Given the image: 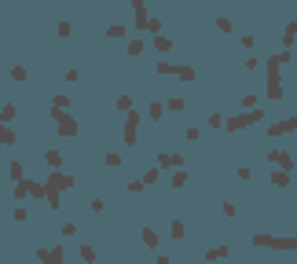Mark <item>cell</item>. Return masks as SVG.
I'll use <instances>...</instances> for the list:
<instances>
[{
  "label": "cell",
  "mask_w": 297,
  "mask_h": 264,
  "mask_svg": "<svg viewBox=\"0 0 297 264\" xmlns=\"http://www.w3.org/2000/svg\"><path fill=\"white\" fill-rule=\"evenodd\" d=\"M264 117V110L257 107V110H242V114H235V117H224V129L228 132H239V129H249V125H257Z\"/></svg>",
  "instance_id": "obj_1"
},
{
  "label": "cell",
  "mask_w": 297,
  "mask_h": 264,
  "mask_svg": "<svg viewBox=\"0 0 297 264\" xmlns=\"http://www.w3.org/2000/svg\"><path fill=\"white\" fill-rule=\"evenodd\" d=\"M253 246H268V249H297V235H253Z\"/></svg>",
  "instance_id": "obj_2"
},
{
  "label": "cell",
  "mask_w": 297,
  "mask_h": 264,
  "mask_svg": "<svg viewBox=\"0 0 297 264\" xmlns=\"http://www.w3.org/2000/svg\"><path fill=\"white\" fill-rule=\"evenodd\" d=\"M132 8H136V26H140V30H147L150 37H162V18L147 15V4H140V0H136Z\"/></svg>",
  "instance_id": "obj_3"
},
{
  "label": "cell",
  "mask_w": 297,
  "mask_h": 264,
  "mask_svg": "<svg viewBox=\"0 0 297 264\" xmlns=\"http://www.w3.org/2000/svg\"><path fill=\"white\" fill-rule=\"evenodd\" d=\"M158 74H169V77H180V81H195V66H187V63H158Z\"/></svg>",
  "instance_id": "obj_4"
},
{
  "label": "cell",
  "mask_w": 297,
  "mask_h": 264,
  "mask_svg": "<svg viewBox=\"0 0 297 264\" xmlns=\"http://www.w3.org/2000/svg\"><path fill=\"white\" fill-rule=\"evenodd\" d=\"M11 195L15 198H48V187H44L41 180H22V183H15Z\"/></svg>",
  "instance_id": "obj_5"
},
{
  "label": "cell",
  "mask_w": 297,
  "mask_h": 264,
  "mask_svg": "<svg viewBox=\"0 0 297 264\" xmlns=\"http://www.w3.org/2000/svg\"><path fill=\"white\" fill-rule=\"evenodd\" d=\"M51 117H55V125H59V136H77V117H70L66 110H51Z\"/></svg>",
  "instance_id": "obj_6"
},
{
  "label": "cell",
  "mask_w": 297,
  "mask_h": 264,
  "mask_svg": "<svg viewBox=\"0 0 297 264\" xmlns=\"http://www.w3.org/2000/svg\"><path fill=\"white\" fill-rule=\"evenodd\" d=\"M44 187H48V195H59L63 187H74V176H66V173H51Z\"/></svg>",
  "instance_id": "obj_7"
},
{
  "label": "cell",
  "mask_w": 297,
  "mask_h": 264,
  "mask_svg": "<svg viewBox=\"0 0 297 264\" xmlns=\"http://www.w3.org/2000/svg\"><path fill=\"white\" fill-rule=\"evenodd\" d=\"M136 129H140V114H136V110H129V114H125V143H136L140 140V136H136Z\"/></svg>",
  "instance_id": "obj_8"
},
{
  "label": "cell",
  "mask_w": 297,
  "mask_h": 264,
  "mask_svg": "<svg viewBox=\"0 0 297 264\" xmlns=\"http://www.w3.org/2000/svg\"><path fill=\"white\" fill-rule=\"evenodd\" d=\"M286 132H297V114L294 117H282V121L268 125V136H286Z\"/></svg>",
  "instance_id": "obj_9"
},
{
  "label": "cell",
  "mask_w": 297,
  "mask_h": 264,
  "mask_svg": "<svg viewBox=\"0 0 297 264\" xmlns=\"http://www.w3.org/2000/svg\"><path fill=\"white\" fill-rule=\"evenodd\" d=\"M158 169H176V173H180L183 169V154H169V150L158 154Z\"/></svg>",
  "instance_id": "obj_10"
},
{
  "label": "cell",
  "mask_w": 297,
  "mask_h": 264,
  "mask_svg": "<svg viewBox=\"0 0 297 264\" xmlns=\"http://www.w3.org/2000/svg\"><path fill=\"white\" fill-rule=\"evenodd\" d=\"M268 162H272V165H279L282 173H290V169H294V158H290L286 150H268Z\"/></svg>",
  "instance_id": "obj_11"
},
{
  "label": "cell",
  "mask_w": 297,
  "mask_h": 264,
  "mask_svg": "<svg viewBox=\"0 0 297 264\" xmlns=\"http://www.w3.org/2000/svg\"><path fill=\"white\" fill-rule=\"evenodd\" d=\"M41 264H63V249H37Z\"/></svg>",
  "instance_id": "obj_12"
},
{
  "label": "cell",
  "mask_w": 297,
  "mask_h": 264,
  "mask_svg": "<svg viewBox=\"0 0 297 264\" xmlns=\"http://www.w3.org/2000/svg\"><path fill=\"white\" fill-rule=\"evenodd\" d=\"M279 55H272V59H268V84H279Z\"/></svg>",
  "instance_id": "obj_13"
},
{
  "label": "cell",
  "mask_w": 297,
  "mask_h": 264,
  "mask_svg": "<svg viewBox=\"0 0 297 264\" xmlns=\"http://www.w3.org/2000/svg\"><path fill=\"white\" fill-rule=\"evenodd\" d=\"M140 239H143V246H147V249H158V231L154 228H143Z\"/></svg>",
  "instance_id": "obj_14"
},
{
  "label": "cell",
  "mask_w": 297,
  "mask_h": 264,
  "mask_svg": "<svg viewBox=\"0 0 297 264\" xmlns=\"http://www.w3.org/2000/svg\"><path fill=\"white\" fill-rule=\"evenodd\" d=\"M150 48H154L158 55H165V51L173 48V41H169V37H150Z\"/></svg>",
  "instance_id": "obj_15"
},
{
  "label": "cell",
  "mask_w": 297,
  "mask_h": 264,
  "mask_svg": "<svg viewBox=\"0 0 297 264\" xmlns=\"http://www.w3.org/2000/svg\"><path fill=\"white\" fill-rule=\"evenodd\" d=\"M125 51H129L132 59H136V55H143V51H147V41H140V37H136V41H129V44H125Z\"/></svg>",
  "instance_id": "obj_16"
},
{
  "label": "cell",
  "mask_w": 297,
  "mask_h": 264,
  "mask_svg": "<svg viewBox=\"0 0 297 264\" xmlns=\"http://www.w3.org/2000/svg\"><path fill=\"white\" fill-rule=\"evenodd\" d=\"M15 140H18V136H15V129H11V125H0V143H4V147H11Z\"/></svg>",
  "instance_id": "obj_17"
},
{
  "label": "cell",
  "mask_w": 297,
  "mask_h": 264,
  "mask_svg": "<svg viewBox=\"0 0 297 264\" xmlns=\"http://www.w3.org/2000/svg\"><path fill=\"white\" fill-rule=\"evenodd\" d=\"M44 162L51 165V173H59V165H63V154H59V150H44Z\"/></svg>",
  "instance_id": "obj_18"
},
{
  "label": "cell",
  "mask_w": 297,
  "mask_h": 264,
  "mask_svg": "<svg viewBox=\"0 0 297 264\" xmlns=\"http://www.w3.org/2000/svg\"><path fill=\"white\" fill-rule=\"evenodd\" d=\"M8 173H11V180H15V183H22V180H26V169H22V162H11V165H8Z\"/></svg>",
  "instance_id": "obj_19"
},
{
  "label": "cell",
  "mask_w": 297,
  "mask_h": 264,
  "mask_svg": "<svg viewBox=\"0 0 297 264\" xmlns=\"http://www.w3.org/2000/svg\"><path fill=\"white\" fill-rule=\"evenodd\" d=\"M228 257V246H213V249H206V261H224Z\"/></svg>",
  "instance_id": "obj_20"
},
{
  "label": "cell",
  "mask_w": 297,
  "mask_h": 264,
  "mask_svg": "<svg viewBox=\"0 0 297 264\" xmlns=\"http://www.w3.org/2000/svg\"><path fill=\"white\" fill-rule=\"evenodd\" d=\"M11 117H15V103H4V110H0V125H11Z\"/></svg>",
  "instance_id": "obj_21"
},
{
  "label": "cell",
  "mask_w": 297,
  "mask_h": 264,
  "mask_svg": "<svg viewBox=\"0 0 297 264\" xmlns=\"http://www.w3.org/2000/svg\"><path fill=\"white\" fill-rule=\"evenodd\" d=\"M26 77H30V70H26V66H11V81H18V84H22Z\"/></svg>",
  "instance_id": "obj_22"
},
{
  "label": "cell",
  "mask_w": 297,
  "mask_h": 264,
  "mask_svg": "<svg viewBox=\"0 0 297 264\" xmlns=\"http://www.w3.org/2000/svg\"><path fill=\"white\" fill-rule=\"evenodd\" d=\"M107 37H110V41H117V37H125V26H121V22L107 26Z\"/></svg>",
  "instance_id": "obj_23"
},
{
  "label": "cell",
  "mask_w": 297,
  "mask_h": 264,
  "mask_svg": "<svg viewBox=\"0 0 297 264\" xmlns=\"http://www.w3.org/2000/svg\"><path fill=\"white\" fill-rule=\"evenodd\" d=\"M272 183H275V187H286V183H290V173H282V169H279V173H272Z\"/></svg>",
  "instance_id": "obj_24"
},
{
  "label": "cell",
  "mask_w": 297,
  "mask_h": 264,
  "mask_svg": "<svg viewBox=\"0 0 297 264\" xmlns=\"http://www.w3.org/2000/svg\"><path fill=\"white\" fill-rule=\"evenodd\" d=\"M165 107H169V110H176V114H180V110H183V107H187V103H183V99H180V96H173V99H165Z\"/></svg>",
  "instance_id": "obj_25"
},
{
  "label": "cell",
  "mask_w": 297,
  "mask_h": 264,
  "mask_svg": "<svg viewBox=\"0 0 297 264\" xmlns=\"http://www.w3.org/2000/svg\"><path fill=\"white\" fill-rule=\"evenodd\" d=\"M117 110H121V114H129V110H132V96H117Z\"/></svg>",
  "instance_id": "obj_26"
},
{
  "label": "cell",
  "mask_w": 297,
  "mask_h": 264,
  "mask_svg": "<svg viewBox=\"0 0 297 264\" xmlns=\"http://www.w3.org/2000/svg\"><path fill=\"white\" fill-rule=\"evenodd\" d=\"M220 209H224V216H228V220H235V216H239V209H235V202H224Z\"/></svg>",
  "instance_id": "obj_27"
},
{
  "label": "cell",
  "mask_w": 297,
  "mask_h": 264,
  "mask_svg": "<svg viewBox=\"0 0 297 264\" xmlns=\"http://www.w3.org/2000/svg\"><path fill=\"white\" fill-rule=\"evenodd\" d=\"M66 107H70V99H66V96H55V99H51V110H66Z\"/></svg>",
  "instance_id": "obj_28"
},
{
  "label": "cell",
  "mask_w": 297,
  "mask_h": 264,
  "mask_svg": "<svg viewBox=\"0 0 297 264\" xmlns=\"http://www.w3.org/2000/svg\"><path fill=\"white\" fill-rule=\"evenodd\" d=\"M268 99H272V103H279V99H282V88H279V84H268Z\"/></svg>",
  "instance_id": "obj_29"
},
{
  "label": "cell",
  "mask_w": 297,
  "mask_h": 264,
  "mask_svg": "<svg viewBox=\"0 0 297 264\" xmlns=\"http://www.w3.org/2000/svg\"><path fill=\"white\" fill-rule=\"evenodd\" d=\"M103 162H107V169H117V165H121V154H114V150H110V154L103 158Z\"/></svg>",
  "instance_id": "obj_30"
},
{
  "label": "cell",
  "mask_w": 297,
  "mask_h": 264,
  "mask_svg": "<svg viewBox=\"0 0 297 264\" xmlns=\"http://www.w3.org/2000/svg\"><path fill=\"white\" fill-rule=\"evenodd\" d=\"M239 107H242V110H257V96H242Z\"/></svg>",
  "instance_id": "obj_31"
},
{
  "label": "cell",
  "mask_w": 297,
  "mask_h": 264,
  "mask_svg": "<svg viewBox=\"0 0 297 264\" xmlns=\"http://www.w3.org/2000/svg\"><path fill=\"white\" fill-rule=\"evenodd\" d=\"M158 176H162V169H147V173H143V183H158Z\"/></svg>",
  "instance_id": "obj_32"
},
{
  "label": "cell",
  "mask_w": 297,
  "mask_h": 264,
  "mask_svg": "<svg viewBox=\"0 0 297 264\" xmlns=\"http://www.w3.org/2000/svg\"><path fill=\"white\" fill-rule=\"evenodd\" d=\"M216 30H220V33H231V18H224V15H216Z\"/></svg>",
  "instance_id": "obj_33"
},
{
  "label": "cell",
  "mask_w": 297,
  "mask_h": 264,
  "mask_svg": "<svg viewBox=\"0 0 297 264\" xmlns=\"http://www.w3.org/2000/svg\"><path fill=\"white\" fill-rule=\"evenodd\" d=\"M183 183H187V173H183V169H180V173H173V187H176V191H180V187H183Z\"/></svg>",
  "instance_id": "obj_34"
},
{
  "label": "cell",
  "mask_w": 297,
  "mask_h": 264,
  "mask_svg": "<svg viewBox=\"0 0 297 264\" xmlns=\"http://www.w3.org/2000/svg\"><path fill=\"white\" fill-rule=\"evenodd\" d=\"M81 261L92 264V261H96V249H92V246H81Z\"/></svg>",
  "instance_id": "obj_35"
},
{
  "label": "cell",
  "mask_w": 297,
  "mask_h": 264,
  "mask_svg": "<svg viewBox=\"0 0 297 264\" xmlns=\"http://www.w3.org/2000/svg\"><path fill=\"white\" fill-rule=\"evenodd\" d=\"M55 30H59V37H70V33H74V26H70V22H59Z\"/></svg>",
  "instance_id": "obj_36"
},
{
  "label": "cell",
  "mask_w": 297,
  "mask_h": 264,
  "mask_svg": "<svg viewBox=\"0 0 297 264\" xmlns=\"http://www.w3.org/2000/svg\"><path fill=\"white\" fill-rule=\"evenodd\" d=\"M183 136H187V140L195 143V140H202V129H183Z\"/></svg>",
  "instance_id": "obj_37"
},
{
  "label": "cell",
  "mask_w": 297,
  "mask_h": 264,
  "mask_svg": "<svg viewBox=\"0 0 297 264\" xmlns=\"http://www.w3.org/2000/svg\"><path fill=\"white\" fill-rule=\"evenodd\" d=\"M154 264H173V261H169L165 253H158V261H154Z\"/></svg>",
  "instance_id": "obj_38"
}]
</instances>
